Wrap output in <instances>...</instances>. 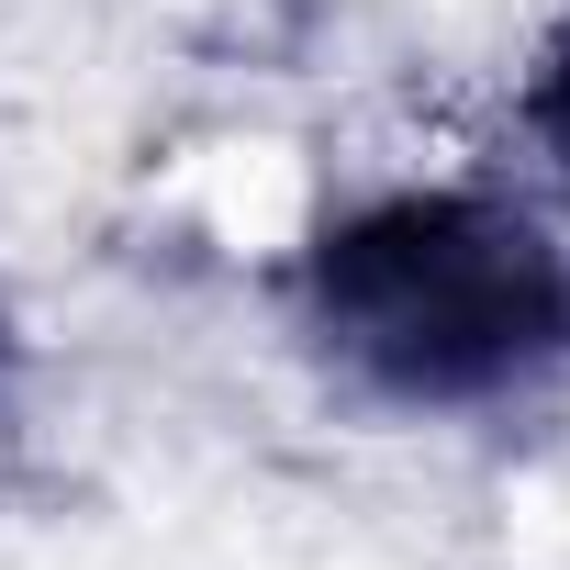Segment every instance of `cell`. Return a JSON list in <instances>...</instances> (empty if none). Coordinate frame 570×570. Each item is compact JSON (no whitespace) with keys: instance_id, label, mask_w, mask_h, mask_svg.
<instances>
[{"instance_id":"2","label":"cell","mask_w":570,"mask_h":570,"mask_svg":"<svg viewBox=\"0 0 570 570\" xmlns=\"http://www.w3.org/2000/svg\"><path fill=\"white\" fill-rule=\"evenodd\" d=\"M525 124H537V146L570 168V12L548 23V46H537V79H525Z\"/></svg>"},{"instance_id":"1","label":"cell","mask_w":570,"mask_h":570,"mask_svg":"<svg viewBox=\"0 0 570 570\" xmlns=\"http://www.w3.org/2000/svg\"><path fill=\"white\" fill-rule=\"evenodd\" d=\"M303 314L381 403H503L570 370V246L503 190H392L314 235Z\"/></svg>"}]
</instances>
